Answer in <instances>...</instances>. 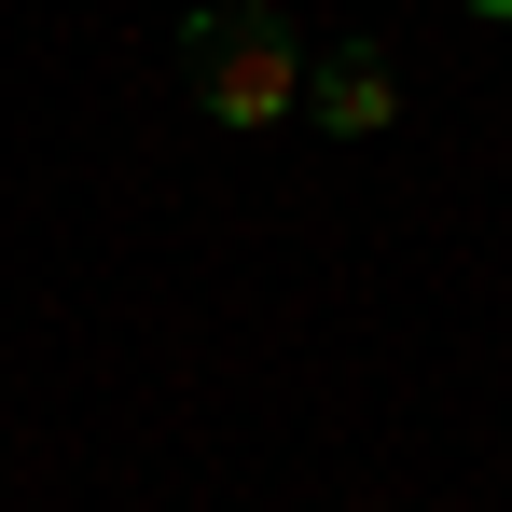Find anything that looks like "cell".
I'll return each mask as SVG.
<instances>
[{"mask_svg": "<svg viewBox=\"0 0 512 512\" xmlns=\"http://www.w3.org/2000/svg\"><path fill=\"white\" fill-rule=\"evenodd\" d=\"M180 56H194V111L236 125V139L305 111V42H291V14H263V0H250V14H194Z\"/></svg>", "mask_w": 512, "mask_h": 512, "instance_id": "obj_1", "label": "cell"}, {"mask_svg": "<svg viewBox=\"0 0 512 512\" xmlns=\"http://www.w3.org/2000/svg\"><path fill=\"white\" fill-rule=\"evenodd\" d=\"M305 111H319L333 139H374V125L402 111V84H388V56H374V42H333V56L305 70Z\"/></svg>", "mask_w": 512, "mask_h": 512, "instance_id": "obj_2", "label": "cell"}, {"mask_svg": "<svg viewBox=\"0 0 512 512\" xmlns=\"http://www.w3.org/2000/svg\"><path fill=\"white\" fill-rule=\"evenodd\" d=\"M471 14H512V0H471Z\"/></svg>", "mask_w": 512, "mask_h": 512, "instance_id": "obj_3", "label": "cell"}, {"mask_svg": "<svg viewBox=\"0 0 512 512\" xmlns=\"http://www.w3.org/2000/svg\"><path fill=\"white\" fill-rule=\"evenodd\" d=\"M374 512H388V499H374Z\"/></svg>", "mask_w": 512, "mask_h": 512, "instance_id": "obj_4", "label": "cell"}]
</instances>
